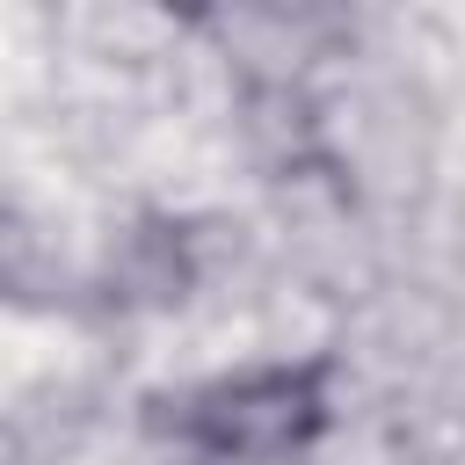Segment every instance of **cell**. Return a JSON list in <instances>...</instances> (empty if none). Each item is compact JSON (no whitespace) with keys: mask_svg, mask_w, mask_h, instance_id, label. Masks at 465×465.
Instances as JSON below:
<instances>
[{"mask_svg":"<svg viewBox=\"0 0 465 465\" xmlns=\"http://www.w3.org/2000/svg\"><path fill=\"white\" fill-rule=\"evenodd\" d=\"M320 421V378L312 371H254L232 385H211L189 407V429L218 458H276Z\"/></svg>","mask_w":465,"mask_h":465,"instance_id":"obj_1","label":"cell"},{"mask_svg":"<svg viewBox=\"0 0 465 465\" xmlns=\"http://www.w3.org/2000/svg\"><path fill=\"white\" fill-rule=\"evenodd\" d=\"M429 145H436V124H429V102L407 87V80H371L356 87V116H349V153L371 182L385 189H407L429 174Z\"/></svg>","mask_w":465,"mask_h":465,"instance_id":"obj_2","label":"cell"}]
</instances>
